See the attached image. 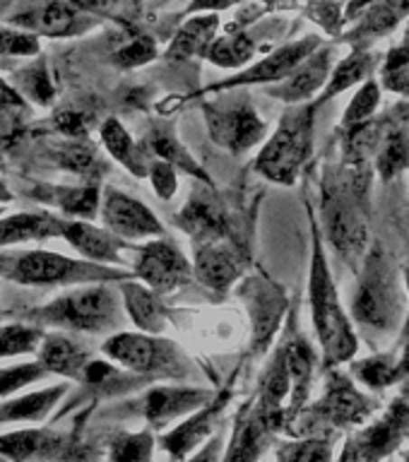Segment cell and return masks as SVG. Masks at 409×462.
Here are the masks:
<instances>
[{
	"instance_id": "cell-1",
	"label": "cell",
	"mask_w": 409,
	"mask_h": 462,
	"mask_svg": "<svg viewBox=\"0 0 409 462\" xmlns=\"http://www.w3.org/2000/svg\"><path fill=\"white\" fill-rule=\"evenodd\" d=\"M27 318L39 328L49 325L75 332L111 330L121 323L118 291L108 287V282L79 284L78 289H70L42 309L27 313Z\"/></svg>"
},
{
	"instance_id": "cell-2",
	"label": "cell",
	"mask_w": 409,
	"mask_h": 462,
	"mask_svg": "<svg viewBox=\"0 0 409 462\" xmlns=\"http://www.w3.org/2000/svg\"><path fill=\"white\" fill-rule=\"evenodd\" d=\"M311 310L316 323L318 339L323 346L325 366H335L339 361H347L357 352V337H354L345 310L339 306L338 291L328 273L323 248L313 234V263H311Z\"/></svg>"
},
{
	"instance_id": "cell-3",
	"label": "cell",
	"mask_w": 409,
	"mask_h": 462,
	"mask_svg": "<svg viewBox=\"0 0 409 462\" xmlns=\"http://www.w3.org/2000/svg\"><path fill=\"white\" fill-rule=\"evenodd\" d=\"M7 280L24 287H70V284H94V282H121L130 277L125 270L99 265L92 260H78L51 251H32L13 260L5 273Z\"/></svg>"
},
{
	"instance_id": "cell-4",
	"label": "cell",
	"mask_w": 409,
	"mask_h": 462,
	"mask_svg": "<svg viewBox=\"0 0 409 462\" xmlns=\"http://www.w3.org/2000/svg\"><path fill=\"white\" fill-rule=\"evenodd\" d=\"M311 144H313V108H289L280 128L274 130V135L267 140L256 159V169L274 183L292 186L306 159L311 157Z\"/></svg>"
},
{
	"instance_id": "cell-5",
	"label": "cell",
	"mask_w": 409,
	"mask_h": 462,
	"mask_svg": "<svg viewBox=\"0 0 409 462\" xmlns=\"http://www.w3.org/2000/svg\"><path fill=\"white\" fill-rule=\"evenodd\" d=\"M104 354L133 374L154 378H181L186 374V359L179 346L150 332H116L104 342Z\"/></svg>"
},
{
	"instance_id": "cell-6",
	"label": "cell",
	"mask_w": 409,
	"mask_h": 462,
	"mask_svg": "<svg viewBox=\"0 0 409 462\" xmlns=\"http://www.w3.org/2000/svg\"><path fill=\"white\" fill-rule=\"evenodd\" d=\"M364 183L359 186V173L342 186H325L323 215L325 229L332 245L342 253L349 263L364 253L367 245V215L361 208Z\"/></svg>"
},
{
	"instance_id": "cell-7",
	"label": "cell",
	"mask_w": 409,
	"mask_h": 462,
	"mask_svg": "<svg viewBox=\"0 0 409 462\" xmlns=\"http://www.w3.org/2000/svg\"><path fill=\"white\" fill-rule=\"evenodd\" d=\"M395 270L386 253L374 251L364 265L361 287L354 296V316L368 328L390 330L400 313V291H397Z\"/></svg>"
},
{
	"instance_id": "cell-8",
	"label": "cell",
	"mask_w": 409,
	"mask_h": 462,
	"mask_svg": "<svg viewBox=\"0 0 409 462\" xmlns=\"http://www.w3.org/2000/svg\"><path fill=\"white\" fill-rule=\"evenodd\" d=\"M209 137L231 154H244L265 135V121L248 99H227L205 104Z\"/></svg>"
},
{
	"instance_id": "cell-9",
	"label": "cell",
	"mask_w": 409,
	"mask_h": 462,
	"mask_svg": "<svg viewBox=\"0 0 409 462\" xmlns=\"http://www.w3.org/2000/svg\"><path fill=\"white\" fill-rule=\"evenodd\" d=\"M133 274L143 284H147L152 291L164 296L193 280V265L188 263L186 255L176 245L154 238L140 248Z\"/></svg>"
},
{
	"instance_id": "cell-10",
	"label": "cell",
	"mask_w": 409,
	"mask_h": 462,
	"mask_svg": "<svg viewBox=\"0 0 409 462\" xmlns=\"http://www.w3.org/2000/svg\"><path fill=\"white\" fill-rule=\"evenodd\" d=\"M407 429L409 404L403 400L393 402V407L383 414L381 421L361 429L359 433H354L352 439L347 440L339 462H381L400 446Z\"/></svg>"
},
{
	"instance_id": "cell-11",
	"label": "cell",
	"mask_w": 409,
	"mask_h": 462,
	"mask_svg": "<svg viewBox=\"0 0 409 462\" xmlns=\"http://www.w3.org/2000/svg\"><path fill=\"white\" fill-rule=\"evenodd\" d=\"M101 219H104V229L111 231L121 241H137V238L164 234V226L152 215V209L118 188H107V193L101 198Z\"/></svg>"
},
{
	"instance_id": "cell-12",
	"label": "cell",
	"mask_w": 409,
	"mask_h": 462,
	"mask_svg": "<svg viewBox=\"0 0 409 462\" xmlns=\"http://www.w3.org/2000/svg\"><path fill=\"white\" fill-rule=\"evenodd\" d=\"M248 313H251L253 323V346L256 352H265L270 339L274 337V332L280 328L282 316H284V291H282L273 280H267L263 274L251 277L241 289Z\"/></svg>"
},
{
	"instance_id": "cell-13",
	"label": "cell",
	"mask_w": 409,
	"mask_h": 462,
	"mask_svg": "<svg viewBox=\"0 0 409 462\" xmlns=\"http://www.w3.org/2000/svg\"><path fill=\"white\" fill-rule=\"evenodd\" d=\"M371 411H374V402L361 395L349 378L332 374L328 378V390H325L323 400L313 407V419H316V424L345 429V426L367 421Z\"/></svg>"
},
{
	"instance_id": "cell-14",
	"label": "cell",
	"mask_w": 409,
	"mask_h": 462,
	"mask_svg": "<svg viewBox=\"0 0 409 462\" xmlns=\"http://www.w3.org/2000/svg\"><path fill=\"white\" fill-rule=\"evenodd\" d=\"M176 224L193 236L195 244H212V241H224L229 236V217H227L224 202L217 198L212 188L193 190L191 200L176 217Z\"/></svg>"
},
{
	"instance_id": "cell-15",
	"label": "cell",
	"mask_w": 409,
	"mask_h": 462,
	"mask_svg": "<svg viewBox=\"0 0 409 462\" xmlns=\"http://www.w3.org/2000/svg\"><path fill=\"white\" fill-rule=\"evenodd\" d=\"M215 397V390L181 388V385H162L152 388L144 397V419L152 429L162 431L176 419H183L200 410Z\"/></svg>"
},
{
	"instance_id": "cell-16",
	"label": "cell",
	"mask_w": 409,
	"mask_h": 462,
	"mask_svg": "<svg viewBox=\"0 0 409 462\" xmlns=\"http://www.w3.org/2000/svg\"><path fill=\"white\" fill-rule=\"evenodd\" d=\"M318 49L316 36H309V39H302V42L289 43L284 49L274 51L267 58H263L260 63H256L248 70L238 72L237 78L227 79V82H219V85H212L208 92H222V89H231V87H244V85H263V82H282L287 78L289 72L294 70L296 65L302 63L303 58H309L313 51Z\"/></svg>"
},
{
	"instance_id": "cell-17",
	"label": "cell",
	"mask_w": 409,
	"mask_h": 462,
	"mask_svg": "<svg viewBox=\"0 0 409 462\" xmlns=\"http://www.w3.org/2000/svg\"><path fill=\"white\" fill-rule=\"evenodd\" d=\"M227 402H229V388L222 390V393H215V397L205 407L195 410L193 414H188L183 424H179L173 431L166 433L164 439H162V446L169 450L173 460H186L188 455L193 453L202 440L212 436L217 419L224 411Z\"/></svg>"
},
{
	"instance_id": "cell-18",
	"label": "cell",
	"mask_w": 409,
	"mask_h": 462,
	"mask_svg": "<svg viewBox=\"0 0 409 462\" xmlns=\"http://www.w3.org/2000/svg\"><path fill=\"white\" fill-rule=\"evenodd\" d=\"M273 431V419L260 410L258 402H251L238 417L229 450L227 455H222V462H258Z\"/></svg>"
},
{
	"instance_id": "cell-19",
	"label": "cell",
	"mask_w": 409,
	"mask_h": 462,
	"mask_svg": "<svg viewBox=\"0 0 409 462\" xmlns=\"http://www.w3.org/2000/svg\"><path fill=\"white\" fill-rule=\"evenodd\" d=\"M241 274V260L238 253L222 241L212 244H195L193 277H198L200 284L215 291H227V289L238 280Z\"/></svg>"
},
{
	"instance_id": "cell-20",
	"label": "cell",
	"mask_w": 409,
	"mask_h": 462,
	"mask_svg": "<svg viewBox=\"0 0 409 462\" xmlns=\"http://www.w3.org/2000/svg\"><path fill=\"white\" fill-rule=\"evenodd\" d=\"M60 236L68 244L85 255V260L99 263V265H121V245L123 241L114 236L108 229H97L94 224L85 219H63Z\"/></svg>"
},
{
	"instance_id": "cell-21",
	"label": "cell",
	"mask_w": 409,
	"mask_h": 462,
	"mask_svg": "<svg viewBox=\"0 0 409 462\" xmlns=\"http://www.w3.org/2000/svg\"><path fill=\"white\" fill-rule=\"evenodd\" d=\"M36 349H39V364L49 374H58L72 381H82L87 364L92 361L85 345H79L78 339L68 337L63 332H49V335L43 332Z\"/></svg>"
},
{
	"instance_id": "cell-22",
	"label": "cell",
	"mask_w": 409,
	"mask_h": 462,
	"mask_svg": "<svg viewBox=\"0 0 409 462\" xmlns=\"http://www.w3.org/2000/svg\"><path fill=\"white\" fill-rule=\"evenodd\" d=\"M118 291H121L123 306L137 330L150 332V335H159L164 330L169 323V313H166L164 301L157 291H152L147 284H143L140 280H130V277L121 280Z\"/></svg>"
},
{
	"instance_id": "cell-23",
	"label": "cell",
	"mask_w": 409,
	"mask_h": 462,
	"mask_svg": "<svg viewBox=\"0 0 409 462\" xmlns=\"http://www.w3.org/2000/svg\"><path fill=\"white\" fill-rule=\"evenodd\" d=\"M63 450V436L51 429H20L0 436V460H51Z\"/></svg>"
},
{
	"instance_id": "cell-24",
	"label": "cell",
	"mask_w": 409,
	"mask_h": 462,
	"mask_svg": "<svg viewBox=\"0 0 409 462\" xmlns=\"http://www.w3.org/2000/svg\"><path fill=\"white\" fill-rule=\"evenodd\" d=\"M330 70V51H313L309 58H303L302 63L296 65L294 70L289 72L282 85L270 89L273 97L284 101H303L313 97V94L323 87Z\"/></svg>"
},
{
	"instance_id": "cell-25",
	"label": "cell",
	"mask_w": 409,
	"mask_h": 462,
	"mask_svg": "<svg viewBox=\"0 0 409 462\" xmlns=\"http://www.w3.org/2000/svg\"><path fill=\"white\" fill-rule=\"evenodd\" d=\"M60 229H63V219L51 212H17V215L0 217V248L60 236Z\"/></svg>"
},
{
	"instance_id": "cell-26",
	"label": "cell",
	"mask_w": 409,
	"mask_h": 462,
	"mask_svg": "<svg viewBox=\"0 0 409 462\" xmlns=\"http://www.w3.org/2000/svg\"><path fill=\"white\" fill-rule=\"evenodd\" d=\"M34 198L49 202L56 209H60L63 215L78 217L85 222H92L94 217L99 215V198L101 190L94 183L87 186H39L36 188Z\"/></svg>"
},
{
	"instance_id": "cell-27",
	"label": "cell",
	"mask_w": 409,
	"mask_h": 462,
	"mask_svg": "<svg viewBox=\"0 0 409 462\" xmlns=\"http://www.w3.org/2000/svg\"><path fill=\"white\" fill-rule=\"evenodd\" d=\"M101 143H104L108 154H111L118 164L125 166L133 176H137V179H144V176H147V171H150L147 152L130 137L128 130L123 128L116 118H108V121L101 125Z\"/></svg>"
},
{
	"instance_id": "cell-28",
	"label": "cell",
	"mask_w": 409,
	"mask_h": 462,
	"mask_svg": "<svg viewBox=\"0 0 409 462\" xmlns=\"http://www.w3.org/2000/svg\"><path fill=\"white\" fill-rule=\"evenodd\" d=\"M144 152H150V154H157V159L166 162V164H172L176 171H188L191 176H198L202 183H209V179L205 176L200 166L195 164V159L183 150V144L176 140L173 135V130L169 125H157V128L152 130L150 135L144 137Z\"/></svg>"
},
{
	"instance_id": "cell-29",
	"label": "cell",
	"mask_w": 409,
	"mask_h": 462,
	"mask_svg": "<svg viewBox=\"0 0 409 462\" xmlns=\"http://www.w3.org/2000/svg\"><path fill=\"white\" fill-rule=\"evenodd\" d=\"M217 27H219V20H217L215 13L188 20L186 24L179 29V34L173 36L172 49H169V58H179V60H183V58L191 56H205V51L209 49V43L215 42Z\"/></svg>"
},
{
	"instance_id": "cell-30",
	"label": "cell",
	"mask_w": 409,
	"mask_h": 462,
	"mask_svg": "<svg viewBox=\"0 0 409 462\" xmlns=\"http://www.w3.org/2000/svg\"><path fill=\"white\" fill-rule=\"evenodd\" d=\"M63 393V385H53V388L29 393V395L14 397L10 402H3L0 404V424H7V421H42L56 407Z\"/></svg>"
},
{
	"instance_id": "cell-31",
	"label": "cell",
	"mask_w": 409,
	"mask_h": 462,
	"mask_svg": "<svg viewBox=\"0 0 409 462\" xmlns=\"http://www.w3.org/2000/svg\"><path fill=\"white\" fill-rule=\"evenodd\" d=\"M29 24L43 36H75L89 29L92 22L82 17L78 7H72L70 3H49L34 14V22Z\"/></svg>"
},
{
	"instance_id": "cell-32",
	"label": "cell",
	"mask_w": 409,
	"mask_h": 462,
	"mask_svg": "<svg viewBox=\"0 0 409 462\" xmlns=\"http://www.w3.org/2000/svg\"><path fill=\"white\" fill-rule=\"evenodd\" d=\"M53 162H56L60 169L70 173H78V176H99L107 166L101 162L99 152L94 147L87 137H79V140H70V143L58 144L56 150H53Z\"/></svg>"
},
{
	"instance_id": "cell-33",
	"label": "cell",
	"mask_w": 409,
	"mask_h": 462,
	"mask_svg": "<svg viewBox=\"0 0 409 462\" xmlns=\"http://www.w3.org/2000/svg\"><path fill=\"white\" fill-rule=\"evenodd\" d=\"M256 53V43L246 34L222 36L209 43V49L205 51V56L209 58V63L219 65V68H238V65L248 63Z\"/></svg>"
},
{
	"instance_id": "cell-34",
	"label": "cell",
	"mask_w": 409,
	"mask_h": 462,
	"mask_svg": "<svg viewBox=\"0 0 409 462\" xmlns=\"http://www.w3.org/2000/svg\"><path fill=\"white\" fill-rule=\"evenodd\" d=\"M42 337L43 328H39V325H3V328H0V359L36 352V346H39Z\"/></svg>"
},
{
	"instance_id": "cell-35",
	"label": "cell",
	"mask_w": 409,
	"mask_h": 462,
	"mask_svg": "<svg viewBox=\"0 0 409 462\" xmlns=\"http://www.w3.org/2000/svg\"><path fill=\"white\" fill-rule=\"evenodd\" d=\"M277 462H332V443L321 436L289 440L277 448Z\"/></svg>"
},
{
	"instance_id": "cell-36",
	"label": "cell",
	"mask_w": 409,
	"mask_h": 462,
	"mask_svg": "<svg viewBox=\"0 0 409 462\" xmlns=\"http://www.w3.org/2000/svg\"><path fill=\"white\" fill-rule=\"evenodd\" d=\"M376 162H378V173L383 179L390 180L400 171H404L409 164V144L403 133H388L381 137L378 150H376Z\"/></svg>"
},
{
	"instance_id": "cell-37",
	"label": "cell",
	"mask_w": 409,
	"mask_h": 462,
	"mask_svg": "<svg viewBox=\"0 0 409 462\" xmlns=\"http://www.w3.org/2000/svg\"><path fill=\"white\" fill-rule=\"evenodd\" d=\"M404 14H409V0H378V3H371V10H368L367 20H364L361 34H386L403 20Z\"/></svg>"
},
{
	"instance_id": "cell-38",
	"label": "cell",
	"mask_w": 409,
	"mask_h": 462,
	"mask_svg": "<svg viewBox=\"0 0 409 462\" xmlns=\"http://www.w3.org/2000/svg\"><path fill=\"white\" fill-rule=\"evenodd\" d=\"M368 70H371V58H368L367 53H354V56H349L347 60H342L338 70L332 72L330 82L325 87L321 101L332 99L335 94L345 92L347 87L357 85L359 79L367 78Z\"/></svg>"
},
{
	"instance_id": "cell-39",
	"label": "cell",
	"mask_w": 409,
	"mask_h": 462,
	"mask_svg": "<svg viewBox=\"0 0 409 462\" xmlns=\"http://www.w3.org/2000/svg\"><path fill=\"white\" fill-rule=\"evenodd\" d=\"M154 439L150 431L123 433L111 446V462H152Z\"/></svg>"
},
{
	"instance_id": "cell-40",
	"label": "cell",
	"mask_w": 409,
	"mask_h": 462,
	"mask_svg": "<svg viewBox=\"0 0 409 462\" xmlns=\"http://www.w3.org/2000/svg\"><path fill=\"white\" fill-rule=\"evenodd\" d=\"M49 374L42 364H22V366L0 368V397L14 395L17 390L27 388L32 383L42 381Z\"/></svg>"
},
{
	"instance_id": "cell-41",
	"label": "cell",
	"mask_w": 409,
	"mask_h": 462,
	"mask_svg": "<svg viewBox=\"0 0 409 462\" xmlns=\"http://www.w3.org/2000/svg\"><path fill=\"white\" fill-rule=\"evenodd\" d=\"M378 97H381V94H378V85H376V82H367L364 89L354 97L352 104L347 106L342 125H345V128H354V125H359V123H367L368 116L374 114L376 106H378Z\"/></svg>"
},
{
	"instance_id": "cell-42",
	"label": "cell",
	"mask_w": 409,
	"mask_h": 462,
	"mask_svg": "<svg viewBox=\"0 0 409 462\" xmlns=\"http://www.w3.org/2000/svg\"><path fill=\"white\" fill-rule=\"evenodd\" d=\"M357 375L367 385H371V388H386V385H390L400 375V368L390 359H383L381 356V359L361 361L359 366H357Z\"/></svg>"
},
{
	"instance_id": "cell-43",
	"label": "cell",
	"mask_w": 409,
	"mask_h": 462,
	"mask_svg": "<svg viewBox=\"0 0 409 462\" xmlns=\"http://www.w3.org/2000/svg\"><path fill=\"white\" fill-rule=\"evenodd\" d=\"M154 56H157V46L150 36H137L116 53V63L123 68H135V65L150 63Z\"/></svg>"
},
{
	"instance_id": "cell-44",
	"label": "cell",
	"mask_w": 409,
	"mask_h": 462,
	"mask_svg": "<svg viewBox=\"0 0 409 462\" xmlns=\"http://www.w3.org/2000/svg\"><path fill=\"white\" fill-rule=\"evenodd\" d=\"M22 82H24V92H27V97H32V99L39 101V104H49V101L53 99V85H51V78L46 75L42 63L27 68L24 75H22Z\"/></svg>"
},
{
	"instance_id": "cell-45",
	"label": "cell",
	"mask_w": 409,
	"mask_h": 462,
	"mask_svg": "<svg viewBox=\"0 0 409 462\" xmlns=\"http://www.w3.org/2000/svg\"><path fill=\"white\" fill-rule=\"evenodd\" d=\"M147 176L152 179V186L159 193L162 200H169L173 193H176V188H179V179H176V169L172 164H166L162 159L157 162H150V171Z\"/></svg>"
},
{
	"instance_id": "cell-46",
	"label": "cell",
	"mask_w": 409,
	"mask_h": 462,
	"mask_svg": "<svg viewBox=\"0 0 409 462\" xmlns=\"http://www.w3.org/2000/svg\"><path fill=\"white\" fill-rule=\"evenodd\" d=\"M34 36L20 32H0V56H32L36 53Z\"/></svg>"
},
{
	"instance_id": "cell-47",
	"label": "cell",
	"mask_w": 409,
	"mask_h": 462,
	"mask_svg": "<svg viewBox=\"0 0 409 462\" xmlns=\"http://www.w3.org/2000/svg\"><path fill=\"white\" fill-rule=\"evenodd\" d=\"M68 3L85 13L114 14V17H125L133 7V0H68Z\"/></svg>"
},
{
	"instance_id": "cell-48",
	"label": "cell",
	"mask_w": 409,
	"mask_h": 462,
	"mask_svg": "<svg viewBox=\"0 0 409 462\" xmlns=\"http://www.w3.org/2000/svg\"><path fill=\"white\" fill-rule=\"evenodd\" d=\"M56 128L68 137H87V116H82L79 111H58L56 114Z\"/></svg>"
},
{
	"instance_id": "cell-49",
	"label": "cell",
	"mask_w": 409,
	"mask_h": 462,
	"mask_svg": "<svg viewBox=\"0 0 409 462\" xmlns=\"http://www.w3.org/2000/svg\"><path fill=\"white\" fill-rule=\"evenodd\" d=\"M222 450H224L222 436H215L212 440H208V446L202 448L193 460H188V462H219L222 460Z\"/></svg>"
},
{
	"instance_id": "cell-50",
	"label": "cell",
	"mask_w": 409,
	"mask_h": 462,
	"mask_svg": "<svg viewBox=\"0 0 409 462\" xmlns=\"http://www.w3.org/2000/svg\"><path fill=\"white\" fill-rule=\"evenodd\" d=\"M231 3H237V0H195L191 5V13H195V10H224Z\"/></svg>"
},
{
	"instance_id": "cell-51",
	"label": "cell",
	"mask_w": 409,
	"mask_h": 462,
	"mask_svg": "<svg viewBox=\"0 0 409 462\" xmlns=\"http://www.w3.org/2000/svg\"><path fill=\"white\" fill-rule=\"evenodd\" d=\"M374 0H349V7H347V14L349 17H354L357 13H361V10H367L368 5H371Z\"/></svg>"
},
{
	"instance_id": "cell-52",
	"label": "cell",
	"mask_w": 409,
	"mask_h": 462,
	"mask_svg": "<svg viewBox=\"0 0 409 462\" xmlns=\"http://www.w3.org/2000/svg\"><path fill=\"white\" fill-rule=\"evenodd\" d=\"M13 200V193H10V188H7V183L3 179H0V202H7Z\"/></svg>"
},
{
	"instance_id": "cell-53",
	"label": "cell",
	"mask_w": 409,
	"mask_h": 462,
	"mask_svg": "<svg viewBox=\"0 0 409 462\" xmlns=\"http://www.w3.org/2000/svg\"><path fill=\"white\" fill-rule=\"evenodd\" d=\"M10 265H13V260H10V258H0V274L7 273V270H10Z\"/></svg>"
},
{
	"instance_id": "cell-54",
	"label": "cell",
	"mask_w": 409,
	"mask_h": 462,
	"mask_svg": "<svg viewBox=\"0 0 409 462\" xmlns=\"http://www.w3.org/2000/svg\"><path fill=\"white\" fill-rule=\"evenodd\" d=\"M404 371H409V346H407V354H404V361H403Z\"/></svg>"
},
{
	"instance_id": "cell-55",
	"label": "cell",
	"mask_w": 409,
	"mask_h": 462,
	"mask_svg": "<svg viewBox=\"0 0 409 462\" xmlns=\"http://www.w3.org/2000/svg\"><path fill=\"white\" fill-rule=\"evenodd\" d=\"M3 169H5V159L0 157V171H3Z\"/></svg>"
},
{
	"instance_id": "cell-56",
	"label": "cell",
	"mask_w": 409,
	"mask_h": 462,
	"mask_svg": "<svg viewBox=\"0 0 409 462\" xmlns=\"http://www.w3.org/2000/svg\"><path fill=\"white\" fill-rule=\"evenodd\" d=\"M407 280H409V270H407Z\"/></svg>"
},
{
	"instance_id": "cell-57",
	"label": "cell",
	"mask_w": 409,
	"mask_h": 462,
	"mask_svg": "<svg viewBox=\"0 0 409 462\" xmlns=\"http://www.w3.org/2000/svg\"><path fill=\"white\" fill-rule=\"evenodd\" d=\"M407 462H409V457H407Z\"/></svg>"
},
{
	"instance_id": "cell-58",
	"label": "cell",
	"mask_w": 409,
	"mask_h": 462,
	"mask_svg": "<svg viewBox=\"0 0 409 462\" xmlns=\"http://www.w3.org/2000/svg\"><path fill=\"white\" fill-rule=\"evenodd\" d=\"M5 462H7V460H5Z\"/></svg>"
}]
</instances>
